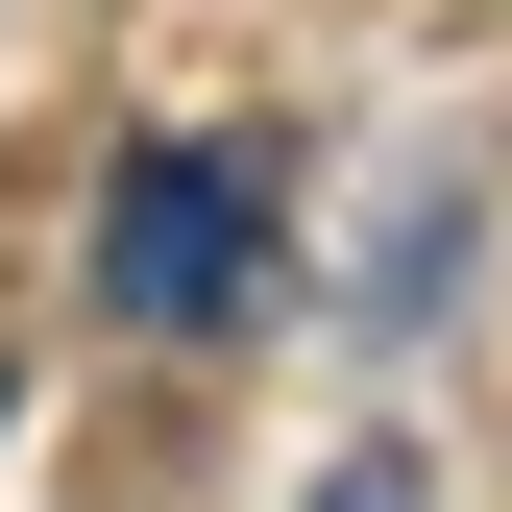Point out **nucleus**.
Listing matches in <instances>:
<instances>
[{
  "instance_id": "f257e3e1",
  "label": "nucleus",
  "mask_w": 512,
  "mask_h": 512,
  "mask_svg": "<svg viewBox=\"0 0 512 512\" xmlns=\"http://www.w3.org/2000/svg\"><path fill=\"white\" fill-rule=\"evenodd\" d=\"M98 317L122 342H220V317H269V147H122L98 196Z\"/></svg>"
},
{
  "instance_id": "f03ea898",
  "label": "nucleus",
  "mask_w": 512,
  "mask_h": 512,
  "mask_svg": "<svg viewBox=\"0 0 512 512\" xmlns=\"http://www.w3.org/2000/svg\"><path fill=\"white\" fill-rule=\"evenodd\" d=\"M317 512H439V464H391V439H366V464H317Z\"/></svg>"
}]
</instances>
